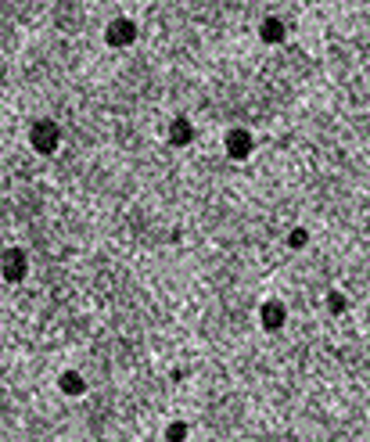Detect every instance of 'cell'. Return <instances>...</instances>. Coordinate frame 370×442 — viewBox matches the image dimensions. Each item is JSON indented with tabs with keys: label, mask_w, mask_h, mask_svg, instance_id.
Here are the masks:
<instances>
[{
	"label": "cell",
	"mask_w": 370,
	"mask_h": 442,
	"mask_svg": "<svg viewBox=\"0 0 370 442\" xmlns=\"http://www.w3.org/2000/svg\"><path fill=\"white\" fill-rule=\"evenodd\" d=\"M183 435H187V425H169L166 428V439H183Z\"/></svg>",
	"instance_id": "obj_11"
},
{
	"label": "cell",
	"mask_w": 370,
	"mask_h": 442,
	"mask_svg": "<svg viewBox=\"0 0 370 442\" xmlns=\"http://www.w3.org/2000/svg\"><path fill=\"white\" fill-rule=\"evenodd\" d=\"M194 140V126L187 119H173L169 122V144L173 147H183V144H191Z\"/></svg>",
	"instance_id": "obj_6"
},
{
	"label": "cell",
	"mask_w": 370,
	"mask_h": 442,
	"mask_svg": "<svg viewBox=\"0 0 370 442\" xmlns=\"http://www.w3.org/2000/svg\"><path fill=\"white\" fill-rule=\"evenodd\" d=\"M345 295L342 291H331V295H327V309H331V313H345Z\"/></svg>",
	"instance_id": "obj_9"
},
{
	"label": "cell",
	"mask_w": 370,
	"mask_h": 442,
	"mask_svg": "<svg viewBox=\"0 0 370 442\" xmlns=\"http://www.w3.org/2000/svg\"><path fill=\"white\" fill-rule=\"evenodd\" d=\"M26 277V252L22 248H8L4 252V281L18 284Z\"/></svg>",
	"instance_id": "obj_4"
},
{
	"label": "cell",
	"mask_w": 370,
	"mask_h": 442,
	"mask_svg": "<svg viewBox=\"0 0 370 442\" xmlns=\"http://www.w3.org/2000/svg\"><path fill=\"white\" fill-rule=\"evenodd\" d=\"M223 144H227V155L230 158H249L252 155V147H255V140H252V133L249 130H244V126H234V130H227V140H223Z\"/></svg>",
	"instance_id": "obj_3"
},
{
	"label": "cell",
	"mask_w": 370,
	"mask_h": 442,
	"mask_svg": "<svg viewBox=\"0 0 370 442\" xmlns=\"http://www.w3.org/2000/svg\"><path fill=\"white\" fill-rule=\"evenodd\" d=\"M105 40H108V47H130L133 40H137L133 18H112L108 29H105Z\"/></svg>",
	"instance_id": "obj_2"
},
{
	"label": "cell",
	"mask_w": 370,
	"mask_h": 442,
	"mask_svg": "<svg viewBox=\"0 0 370 442\" xmlns=\"http://www.w3.org/2000/svg\"><path fill=\"white\" fill-rule=\"evenodd\" d=\"M29 140H33V147H36L40 155H54L58 144H61V126L54 119H40V122H33Z\"/></svg>",
	"instance_id": "obj_1"
},
{
	"label": "cell",
	"mask_w": 370,
	"mask_h": 442,
	"mask_svg": "<svg viewBox=\"0 0 370 442\" xmlns=\"http://www.w3.org/2000/svg\"><path fill=\"white\" fill-rule=\"evenodd\" d=\"M259 320H262V327H266V331H280V327H284V320H287V309H284V302H277V299L262 302V309H259Z\"/></svg>",
	"instance_id": "obj_5"
},
{
	"label": "cell",
	"mask_w": 370,
	"mask_h": 442,
	"mask_svg": "<svg viewBox=\"0 0 370 442\" xmlns=\"http://www.w3.org/2000/svg\"><path fill=\"white\" fill-rule=\"evenodd\" d=\"M58 385H61V392H69V395H83V377H79L76 370H65V374H61L58 377Z\"/></svg>",
	"instance_id": "obj_8"
},
{
	"label": "cell",
	"mask_w": 370,
	"mask_h": 442,
	"mask_svg": "<svg viewBox=\"0 0 370 442\" xmlns=\"http://www.w3.org/2000/svg\"><path fill=\"white\" fill-rule=\"evenodd\" d=\"M305 241H310V234H305L302 227H298V230H292V234H287V245H292V248H305Z\"/></svg>",
	"instance_id": "obj_10"
},
{
	"label": "cell",
	"mask_w": 370,
	"mask_h": 442,
	"mask_svg": "<svg viewBox=\"0 0 370 442\" xmlns=\"http://www.w3.org/2000/svg\"><path fill=\"white\" fill-rule=\"evenodd\" d=\"M259 36L266 40V44H284V36H287V26L280 22V18H266V22L259 26Z\"/></svg>",
	"instance_id": "obj_7"
}]
</instances>
